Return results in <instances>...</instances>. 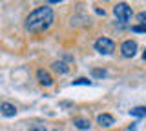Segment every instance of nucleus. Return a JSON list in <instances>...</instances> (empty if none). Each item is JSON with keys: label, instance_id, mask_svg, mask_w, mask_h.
<instances>
[{"label": "nucleus", "instance_id": "nucleus-1", "mask_svg": "<svg viewBox=\"0 0 146 131\" xmlns=\"http://www.w3.org/2000/svg\"><path fill=\"white\" fill-rule=\"evenodd\" d=\"M53 22V9L48 6L36 7L35 11H31L26 18V29L29 33H40V31L48 29Z\"/></svg>", "mask_w": 146, "mask_h": 131}, {"label": "nucleus", "instance_id": "nucleus-2", "mask_svg": "<svg viewBox=\"0 0 146 131\" xmlns=\"http://www.w3.org/2000/svg\"><path fill=\"white\" fill-rule=\"evenodd\" d=\"M113 15H115V18L119 22H122V24H126V22L131 20V16H133V11H131V7L128 6L126 2H119L115 7H113Z\"/></svg>", "mask_w": 146, "mask_h": 131}, {"label": "nucleus", "instance_id": "nucleus-3", "mask_svg": "<svg viewBox=\"0 0 146 131\" xmlns=\"http://www.w3.org/2000/svg\"><path fill=\"white\" fill-rule=\"evenodd\" d=\"M95 51H99L100 55H111L115 51V42L110 38H99L95 40Z\"/></svg>", "mask_w": 146, "mask_h": 131}, {"label": "nucleus", "instance_id": "nucleus-4", "mask_svg": "<svg viewBox=\"0 0 146 131\" xmlns=\"http://www.w3.org/2000/svg\"><path fill=\"white\" fill-rule=\"evenodd\" d=\"M121 53H122V57H126V58L135 57V53H137V42H133V40H126V42H122L121 44Z\"/></svg>", "mask_w": 146, "mask_h": 131}, {"label": "nucleus", "instance_id": "nucleus-5", "mask_svg": "<svg viewBox=\"0 0 146 131\" xmlns=\"http://www.w3.org/2000/svg\"><path fill=\"white\" fill-rule=\"evenodd\" d=\"M36 80H38L40 86H46V88H49V86L53 84L51 75H49L48 71H44V69H38V71H36Z\"/></svg>", "mask_w": 146, "mask_h": 131}, {"label": "nucleus", "instance_id": "nucleus-6", "mask_svg": "<svg viewBox=\"0 0 146 131\" xmlns=\"http://www.w3.org/2000/svg\"><path fill=\"white\" fill-rule=\"evenodd\" d=\"M0 113L9 118V117H15L17 115V107L13 106L11 102H2V104H0Z\"/></svg>", "mask_w": 146, "mask_h": 131}, {"label": "nucleus", "instance_id": "nucleus-7", "mask_svg": "<svg viewBox=\"0 0 146 131\" xmlns=\"http://www.w3.org/2000/svg\"><path fill=\"white\" fill-rule=\"evenodd\" d=\"M97 122H99L100 128H110V126L115 124L113 117H111V115H108V113H102V115H99V117H97Z\"/></svg>", "mask_w": 146, "mask_h": 131}, {"label": "nucleus", "instance_id": "nucleus-8", "mask_svg": "<svg viewBox=\"0 0 146 131\" xmlns=\"http://www.w3.org/2000/svg\"><path fill=\"white\" fill-rule=\"evenodd\" d=\"M73 124H75L77 129H82V131H88L91 128V122L88 118H75V120H73Z\"/></svg>", "mask_w": 146, "mask_h": 131}, {"label": "nucleus", "instance_id": "nucleus-9", "mask_svg": "<svg viewBox=\"0 0 146 131\" xmlns=\"http://www.w3.org/2000/svg\"><path fill=\"white\" fill-rule=\"evenodd\" d=\"M130 115H131V117H139V118H143V117H146V107H144V106L131 107V109H130Z\"/></svg>", "mask_w": 146, "mask_h": 131}, {"label": "nucleus", "instance_id": "nucleus-10", "mask_svg": "<svg viewBox=\"0 0 146 131\" xmlns=\"http://www.w3.org/2000/svg\"><path fill=\"white\" fill-rule=\"evenodd\" d=\"M51 67H53L55 71H57V73H68V71H70V67L64 64V62H53Z\"/></svg>", "mask_w": 146, "mask_h": 131}, {"label": "nucleus", "instance_id": "nucleus-11", "mask_svg": "<svg viewBox=\"0 0 146 131\" xmlns=\"http://www.w3.org/2000/svg\"><path fill=\"white\" fill-rule=\"evenodd\" d=\"M131 31H135V33H146V24H137V26H131Z\"/></svg>", "mask_w": 146, "mask_h": 131}, {"label": "nucleus", "instance_id": "nucleus-12", "mask_svg": "<svg viewBox=\"0 0 146 131\" xmlns=\"http://www.w3.org/2000/svg\"><path fill=\"white\" fill-rule=\"evenodd\" d=\"M108 73L104 69H93V76L95 78H104V76H106Z\"/></svg>", "mask_w": 146, "mask_h": 131}, {"label": "nucleus", "instance_id": "nucleus-13", "mask_svg": "<svg viewBox=\"0 0 146 131\" xmlns=\"http://www.w3.org/2000/svg\"><path fill=\"white\" fill-rule=\"evenodd\" d=\"M79 84H80V86H90L91 82H90L88 78H79V80H73V86H79Z\"/></svg>", "mask_w": 146, "mask_h": 131}, {"label": "nucleus", "instance_id": "nucleus-14", "mask_svg": "<svg viewBox=\"0 0 146 131\" xmlns=\"http://www.w3.org/2000/svg\"><path fill=\"white\" fill-rule=\"evenodd\" d=\"M29 131H48V129H46V126H42V124H35Z\"/></svg>", "mask_w": 146, "mask_h": 131}, {"label": "nucleus", "instance_id": "nucleus-15", "mask_svg": "<svg viewBox=\"0 0 146 131\" xmlns=\"http://www.w3.org/2000/svg\"><path fill=\"white\" fill-rule=\"evenodd\" d=\"M137 20H139L141 24H146V11H143V13H139V15H137Z\"/></svg>", "mask_w": 146, "mask_h": 131}, {"label": "nucleus", "instance_id": "nucleus-16", "mask_svg": "<svg viewBox=\"0 0 146 131\" xmlns=\"http://www.w3.org/2000/svg\"><path fill=\"white\" fill-rule=\"evenodd\" d=\"M95 13H97V15H102V16H104V9H95Z\"/></svg>", "mask_w": 146, "mask_h": 131}, {"label": "nucleus", "instance_id": "nucleus-17", "mask_svg": "<svg viewBox=\"0 0 146 131\" xmlns=\"http://www.w3.org/2000/svg\"><path fill=\"white\" fill-rule=\"evenodd\" d=\"M51 4H57V2H62V0H49Z\"/></svg>", "mask_w": 146, "mask_h": 131}, {"label": "nucleus", "instance_id": "nucleus-18", "mask_svg": "<svg viewBox=\"0 0 146 131\" xmlns=\"http://www.w3.org/2000/svg\"><path fill=\"white\" fill-rule=\"evenodd\" d=\"M143 58H144V60H146V51H144V53H143Z\"/></svg>", "mask_w": 146, "mask_h": 131}]
</instances>
